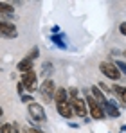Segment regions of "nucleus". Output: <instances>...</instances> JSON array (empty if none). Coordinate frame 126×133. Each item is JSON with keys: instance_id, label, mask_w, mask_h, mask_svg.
<instances>
[{"instance_id": "obj_1", "label": "nucleus", "mask_w": 126, "mask_h": 133, "mask_svg": "<svg viewBox=\"0 0 126 133\" xmlns=\"http://www.w3.org/2000/svg\"><path fill=\"white\" fill-rule=\"evenodd\" d=\"M40 95H42V99L45 103H52L54 101V92H56V85H54V79H51V77H47V79H43V83L40 85Z\"/></svg>"}, {"instance_id": "obj_2", "label": "nucleus", "mask_w": 126, "mask_h": 133, "mask_svg": "<svg viewBox=\"0 0 126 133\" xmlns=\"http://www.w3.org/2000/svg\"><path fill=\"white\" fill-rule=\"evenodd\" d=\"M85 103H86V110L90 113V117L92 119H96V121H103L106 115H105V110L94 101V97L90 95V94H86V97H85Z\"/></svg>"}, {"instance_id": "obj_3", "label": "nucleus", "mask_w": 126, "mask_h": 133, "mask_svg": "<svg viewBox=\"0 0 126 133\" xmlns=\"http://www.w3.org/2000/svg\"><path fill=\"white\" fill-rule=\"evenodd\" d=\"M99 70H101V74L105 77L112 79V81H119L121 79V72H119V68L115 66L114 61H101L99 63Z\"/></svg>"}, {"instance_id": "obj_4", "label": "nucleus", "mask_w": 126, "mask_h": 133, "mask_svg": "<svg viewBox=\"0 0 126 133\" xmlns=\"http://www.w3.org/2000/svg\"><path fill=\"white\" fill-rule=\"evenodd\" d=\"M27 111H29V115H31V119L34 121V122H45L47 121V113H45V108H43L40 103H29V106H27Z\"/></svg>"}, {"instance_id": "obj_5", "label": "nucleus", "mask_w": 126, "mask_h": 133, "mask_svg": "<svg viewBox=\"0 0 126 133\" xmlns=\"http://www.w3.org/2000/svg\"><path fill=\"white\" fill-rule=\"evenodd\" d=\"M36 79H38V76H36L34 68H33V70H29V72H23V74H22L20 83L23 85V88H27L29 92H34V90H36Z\"/></svg>"}, {"instance_id": "obj_6", "label": "nucleus", "mask_w": 126, "mask_h": 133, "mask_svg": "<svg viewBox=\"0 0 126 133\" xmlns=\"http://www.w3.org/2000/svg\"><path fill=\"white\" fill-rule=\"evenodd\" d=\"M70 106H72L74 115H78V117H81V119L86 117L88 110H86V103H85L83 97H76V99H72V101H70Z\"/></svg>"}, {"instance_id": "obj_7", "label": "nucleus", "mask_w": 126, "mask_h": 133, "mask_svg": "<svg viewBox=\"0 0 126 133\" xmlns=\"http://www.w3.org/2000/svg\"><path fill=\"white\" fill-rule=\"evenodd\" d=\"M0 36L2 38H16L18 36V29L13 22H0Z\"/></svg>"}, {"instance_id": "obj_8", "label": "nucleus", "mask_w": 126, "mask_h": 133, "mask_svg": "<svg viewBox=\"0 0 126 133\" xmlns=\"http://www.w3.org/2000/svg\"><path fill=\"white\" fill-rule=\"evenodd\" d=\"M88 94H90V95L94 97V101H96V103H97V104H99L101 108L105 106V104H106V101H108V97H106L105 94H103V90L99 88V87H96V85H94V87H90Z\"/></svg>"}, {"instance_id": "obj_9", "label": "nucleus", "mask_w": 126, "mask_h": 133, "mask_svg": "<svg viewBox=\"0 0 126 133\" xmlns=\"http://www.w3.org/2000/svg\"><path fill=\"white\" fill-rule=\"evenodd\" d=\"M103 110H105V115H106V117H112V119H117V117L121 115L119 106H117L112 99H108V101H106V104L103 106Z\"/></svg>"}, {"instance_id": "obj_10", "label": "nucleus", "mask_w": 126, "mask_h": 133, "mask_svg": "<svg viewBox=\"0 0 126 133\" xmlns=\"http://www.w3.org/2000/svg\"><path fill=\"white\" fill-rule=\"evenodd\" d=\"M15 13V7L7 2H0V22H7V18Z\"/></svg>"}, {"instance_id": "obj_11", "label": "nucleus", "mask_w": 126, "mask_h": 133, "mask_svg": "<svg viewBox=\"0 0 126 133\" xmlns=\"http://www.w3.org/2000/svg\"><path fill=\"white\" fill-rule=\"evenodd\" d=\"M56 110H58V113L61 115L63 119H70V117L74 115L72 106H70V101H68V103H58V104H56Z\"/></svg>"}, {"instance_id": "obj_12", "label": "nucleus", "mask_w": 126, "mask_h": 133, "mask_svg": "<svg viewBox=\"0 0 126 133\" xmlns=\"http://www.w3.org/2000/svg\"><path fill=\"white\" fill-rule=\"evenodd\" d=\"M54 103H56V104H58V103H68L67 88H63V87L56 88V92H54Z\"/></svg>"}, {"instance_id": "obj_13", "label": "nucleus", "mask_w": 126, "mask_h": 133, "mask_svg": "<svg viewBox=\"0 0 126 133\" xmlns=\"http://www.w3.org/2000/svg\"><path fill=\"white\" fill-rule=\"evenodd\" d=\"M16 68L20 70L22 74H23V72H29V70H33V68H34V61H31V59H29V58L25 56L23 59H20V61H18Z\"/></svg>"}, {"instance_id": "obj_14", "label": "nucleus", "mask_w": 126, "mask_h": 133, "mask_svg": "<svg viewBox=\"0 0 126 133\" xmlns=\"http://www.w3.org/2000/svg\"><path fill=\"white\" fill-rule=\"evenodd\" d=\"M51 42L56 45L58 49H67V43H65V34H51Z\"/></svg>"}, {"instance_id": "obj_15", "label": "nucleus", "mask_w": 126, "mask_h": 133, "mask_svg": "<svg viewBox=\"0 0 126 133\" xmlns=\"http://www.w3.org/2000/svg\"><path fill=\"white\" fill-rule=\"evenodd\" d=\"M13 131H15V124H11V122H5L0 126V133H13Z\"/></svg>"}, {"instance_id": "obj_16", "label": "nucleus", "mask_w": 126, "mask_h": 133, "mask_svg": "<svg viewBox=\"0 0 126 133\" xmlns=\"http://www.w3.org/2000/svg\"><path fill=\"white\" fill-rule=\"evenodd\" d=\"M67 94H68V101H72V99L79 97V90L76 88V87H70V88L67 90Z\"/></svg>"}, {"instance_id": "obj_17", "label": "nucleus", "mask_w": 126, "mask_h": 133, "mask_svg": "<svg viewBox=\"0 0 126 133\" xmlns=\"http://www.w3.org/2000/svg\"><path fill=\"white\" fill-rule=\"evenodd\" d=\"M115 63V66L119 68V72H121V76L124 74L126 76V61H123V59H117V61H114Z\"/></svg>"}, {"instance_id": "obj_18", "label": "nucleus", "mask_w": 126, "mask_h": 133, "mask_svg": "<svg viewBox=\"0 0 126 133\" xmlns=\"http://www.w3.org/2000/svg\"><path fill=\"white\" fill-rule=\"evenodd\" d=\"M51 70H52V63H49V61H45V63H43V66H42V76H45V77H47Z\"/></svg>"}, {"instance_id": "obj_19", "label": "nucleus", "mask_w": 126, "mask_h": 133, "mask_svg": "<svg viewBox=\"0 0 126 133\" xmlns=\"http://www.w3.org/2000/svg\"><path fill=\"white\" fill-rule=\"evenodd\" d=\"M38 56H40V50H38V47H34V49H33V52H31V54H29L27 58H29L31 61H34V59H36Z\"/></svg>"}, {"instance_id": "obj_20", "label": "nucleus", "mask_w": 126, "mask_h": 133, "mask_svg": "<svg viewBox=\"0 0 126 133\" xmlns=\"http://www.w3.org/2000/svg\"><path fill=\"white\" fill-rule=\"evenodd\" d=\"M20 99H22V103H34V97L33 95H27V94H23V95H20Z\"/></svg>"}, {"instance_id": "obj_21", "label": "nucleus", "mask_w": 126, "mask_h": 133, "mask_svg": "<svg viewBox=\"0 0 126 133\" xmlns=\"http://www.w3.org/2000/svg\"><path fill=\"white\" fill-rule=\"evenodd\" d=\"M119 32H121L123 36H126V22H123L121 25H119Z\"/></svg>"}, {"instance_id": "obj_22", "label": "nucleus", "mask_w": 126, "mask_h": 133, "mask_svg": "<svg viewBox=\"0 0 126 133\" xmlns=\"http://www.w3.org/2000/svg\"><path fill=\"white\" fill-rule=\"evenodd\" d=\"M119 99H121V103H123V104H126V87H124V92H123V95H121Z\"/></svg>"}, {"instance_id": "obj_23", "label": "nucleus", "mask_w": 126, "mask_h": 133, "mask_svg": "<svg viewBox=\"0 0 126 133\" xmlns=\"http://www.w3.org/2000/svg\"><path fill=\"white\" fill-rule=\"evenodd\" d=\"M16 88H18V94L23 95V85H22V83H18V87H16Z\"/></svg>"}, {"instance_id": "obj_24", "label": "nucleus", "mask_w": 126, "mask_h": 133, "mask_svg": "<svg viewBox=\"0 0 126 133\" xmlns=\"http://www.w3.org/2000/svg\"><path fill=\"white\" fill-rule=\"evenodd\" d=\"M52 32H54V34H60V27L54 25V27H52Z\"/></svg>"}, {"instance_id": "obj_25", "label": "nucleus", "mask_w": 126, "mask_h": 133, "mask_svg": "<svg viewBox=\"0 0 126 133\" xmlns=\"http://www.w3.org/2000/svg\"><path fill=\"white\" fill-rule=\"evenodd\" d=\"M2 115H4V110H2V106H0V117H2Z\"/></svg>"}, {"instance_id": "obj_26", "label": "nucleus", "mask_w": 126, "mask_h": 133, "mask_svg": "<svg viewBox=\"0 0 126 133\" xmlns=\"http://www.w3.org/2000/svg\"><path fill=\"white\" fill-rule=\"evenodd\" d=\"M121 130H123V133H126V126H123V128H121Z\"/></svg>"}, {"instance_id": "obj_27", "label": "nucleus", "mask_w": 126, "mask_h": 133, "mask_svg": "<svg viewBox=\"0 0 126 133\" xmlns=\"http://www.w3.org/2000/svg\"><path fill=\"white\" fill-rule=\"evenodd\" d=\"M0 126H2V122H0Z\"/></svg>"}, {"instance_id": "obj_28", "label": "nucleus", "mask_w": 126, "mask_h": 133, "mask_svg": "<svg viewBox=\"0 0 126 133\" xmlns=\"http://www.w3.org/2000/svg\"><path fill=\"white\" fill-rule=\"evenodd\" d=\"M124 56H126V52H124Z\"/></svg>"}]
</instances>
